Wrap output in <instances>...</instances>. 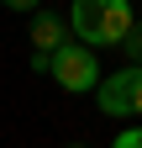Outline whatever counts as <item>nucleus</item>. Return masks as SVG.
Here are the masks:
<instances>
[{
  "mask_svg": "<svg viewBox=\"0 0 142 148\" xmlns=\"http://www.w3.org/2000/svg\"><path fill=\"white\" fill-rule=\"evenodd\" d=\"M132 21H137L132 0H74L68 5V32L90 48H121Z\"/></svg>",
  "mask_w": 142,
  "mask_h": 148,
  "instance_id": "1",
  "label": "nucleus"
},
{
  "mask_svg": "<svg viewBox=\"0 0 142 148\" xmlns=\"http://www.w3.org/2000/svg\"><path fill=\"white\" fill-rule=\"evenodd\" d=\"M47 74L58 79V90L84 95V90L100 85V58H95L90 42H63V48H53V69H47Z\"/></svg>",
  "mask_w": 142,
  "mask_h": 148,
  "instance_id": "2",
  "label": "nucleus"
},
{
  "mask_svg": "<svg viewBox=\"0 0 142 148\" xmlns=\"http://www.w3.org/2000/svg\"><path fill=\"white\" fill-rule=\"evenodd\" d=\"M95 101H100L105 116H137V64L111 74L105 85H95Z\"/></svg>",
  "mask_w": 142,
  "mask_h": 148,
  "instance_id": "3",
  "label": "nucleus"
},
{
  "mask_svg": "<svg viewBox=\"0 0 142 148\" xmlns=\"http://www.w3.org/2000/svg\"><path fill=\"white\" fill-rule=\"evenodd\" d=\"M68 42V27H63V16L58 11H32V48L37 53H53V48H63Z\"/></svg>",
  "mask_w": 142,
  "mask_h": 148,
  "instance_id": "4",
  "label": "nucleus"
},
{
  "mask_svg": "<svg viewBox=\"0 0 142 148\" xmlns=\"http://www.w3.org/2000/svg\"><path fill=\"white\" fill-rule=\"evenodd\" d=\"M121 53H126L132 64H142V21H132V32L121 37Z\"/></svg>",
  "mask_w": 142,
  "mask_h": 148,
  "instance_id": "5",
  "label": "nucleus"
},
{
  "mask_svg": "<svg viewBox=\"0 0 142 148\" xmlns=\"http://www.w3.org/2000/svg\"><path fill=\"white\" fill-rule=\"evenodd\" d=\"M111 148H142V127H132V132H121Z\"/></svg>",
  "mask_w": 142,
  "mask_h": 148,
  "instance_id": "6",
  "label": "nucleus"
},
{
  "mask_svg": "<svg viewBox=\"0 0 142 148\" xmlns=\"http://www.w3.org/2000/svg\"><path fill=\"white\" fill-rule=\"evenodd\" d=\"M0 5H11V11H37L42 0H0Z\"/></svg>",
  "mask_w": 142,
  "mask_h": 148,
  "instance_id": "7",
  "label": "nucleus"
},
{
  "mask_svg": "<svg viewBox=\"0 0 142 148\" xmlns=\"http://www.w3.org/2000/svg\"><path fill=\"white\" fill-rule=\"evenodd\" d=\"M137 116H142V64H137Z\"/></svg>",
  "mask_w": 142,
  "mask_h": 148,
  "instance_id": "8",
  "label": "nucleus"
},
{
  "mask_svg": "<svg viewBox=\"0 0 142 148\" xmlns=\"http://www.w3.org/2000/svg\"><path fill=\"white\" fill-rule=\"evenodd\" d=\"M63 148H84V143H63Z\"/></svg>",
  "mask_w": 142,
  "mask_h": 148,
  "instance_id": "9",
  "label": "nucleus"
}]
</instances>
